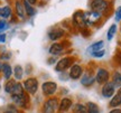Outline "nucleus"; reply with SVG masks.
<instances>
[{"label": "nucleus", "mask_w": 121, "mask_h": 113, "mask_svg": "<svg viewBox=\"0 0 121 113\" xmlns=\"http://www.w3.org/2000/svg\"><path fill=\"white\" fill-rule=\"evenodd\" d=\"M11 100L15 104L19 106V108H24V109H27L28 108V103H29V99H28V95L26 94V92L22 94V95L18 96H11Z\"/></svg>", "instance_id": "39448f33"}, {"label": "nucleus", "mask_w": 121, "mask_h": 113, "mask_svg": "<svg viewBox=\"0 0 121 113\" xmlns=\"http://www.w3.org/2000/svg\"><path fill=\"white\" fill-rule=\"evenodd\" d=\"M22 86H24V90H25L26 93L34 95V94H36V92L38 90V81H37V78L35 77H29L24 82Z\"/></svg>", "instance_id": "f257e3e1"}, {"label": "nucleus", "mask_w": 121, "mask_h": 113, "mask_svg": "<svg viewBox=\"0 0 121 113\" xmlns=\"http://www.w3.org/2000/svg\"><path fill=\"white\" fill-rule=\"evenodd\" d=\"M27 1H28L30 4H35L36 2H37V0H27Z\"/></svg>", "instance_id": "c9c22d12"}, {"label": "nucleus", "mask_w": 121, "mask_h": 113, "mask_svg": "<svg viewBox=\"0 0 121 113\" xmlns=\"http://www.w3.org/2000/svg\"><path fill=\"white\" fill-rule=\"evenodd\" d=\"M13 70V76H15V78H16L17 81H20L22 78V76H24V68H22L20 65H16Z\"/></svg>", "instance_id": "412c9836"}, {"label": "nucleus", "mask_w": 121, "mask_h": 113, "mask_svg": "<svg viewBox=\"0 0 121 113\" xmlns=\"http://www.w3.org/2000/svg\"><path fill=\"white\" fill-rule=\"evenodd\" d=\"M83 74V68L81 65L78 64H74L71 67V71H69V77L72 80H78V78L82 76Z\"/></svg>", "instance_id": "9b49d317"}, {"label": "nucleus", "mask_w": 121, "mask_h": 113, "mask_svg": "<svg viewBox=\"0 0 121 113\" xmlns=\"http://www.w3.org/2000/svg\"><path fill=\"white\" fill-rule=\"evenodd\" d=\"M109 113H121V110L120 109H113V110H111Z\"/></svg>", "instance_id": "f704fd0d"}, {"label": "nucleus", "mask_w": 121, "mask_h": 113, "mask_svg": "<svg viewBox=\"0 0 121 113\" xmlns=\"http://www.w3.org/2000/svg\"><path fill=\"white\" fill-rule=\"evenodd\" d=\"M116 21H121V6L118 7L117 10H116Z\"/></svg>", "instance_id": "2f4dec72"}, {"label": "nucleus", "mask_w": 121, "mask_h": 113, "mask_svg": "<svg viewBox=\"0 0 121 113\" xmlns=\"http://www.w3.org/2000/svg\"><path fill=\"white\" fill-rule=\"evenodd\" d=\"M64 50V46L62 45V44H58V43H54L49 47V54L51 55H53V56H57V55H60V54H62V52Z\"/></svg>", "instance_id": "4468645a"}, {"label": "nucleus", "mask_w": 121, "mask_h": 113, "mask_svg": "<svg viewBox=\"0 0 121 113\" xmlns=\"http://www.w3.org/2000/svg\"><path fill=\"white\" fill-rule=\"evenodd\" d=\"M109 105H110L111 108H118L119 105H121V93L120 92L112 96V99L110 101Z\"/></svg>", "instance_id": "aec40b11"}, {"label": "nucleus", "mask_w": 121, "mask_h": 113, "mask_svg": "<svg viewBox=\"0 0 121 113\" xmlns=\"http://www.w3.org/2000/svg\"><path fill=\"white\" fill-rule=\"evenodd\" d=\"M103 42L102 40H99V42H95L93 45H91L90 48H89V52H91V54L94 52H98V50H101L103 49Z\"/></svg>", "instance_id": "393cba45"}, {"label": "nucleus", "mask_w": 121, "mask_h": 113, "mask_svg": "<svg viewBox=\"0 0 121 113\" xmlns=\"http://www.w3.org/2000/svg\"><path fill=\"white\" fill-rule=\"evenodd\" d=\"M1 70H2V63L0 62V72H1Z\"/></svg>", "instance_id": "e433bc0d"}, {"label": "nucleus", "mask_w": 121, "mask_h": 113, "mask_svg": "<svg viewBox=\"0 0 121 113\" xmlns=\"http://www.w3.org/2000/svg\"><path fill=\"white\" fill-rule=\"evenodd\" d=\"M24 93H25V90H24L22 84V83H19V82H17L10 95H11V96H18V95H22V94H24Z\"/></svg>", "instance_id": "6ab92c4d"}, {"label": "nucleus", "mask_w": 121, "mask_h": 113, "mask_svg": "<svg viewBox=\"0 0 121 113\" xmlns=\"http://www.w3.org/2000/svg\"><path fill=\"white\" fill-rule=\"evenodd\" d=\"M94 82H95V77L92 76L91 74H89V73L84 74L82 76V78H81V83H82V85H84V86H91Z\"/></svg>", "instance_id": "dca6fc26"}, {"label": "nucleus", "mask_w": 121, "mask_h": 113, "mask_svg": "<svg viewBox=\"0 0 121 113\" xmlns=\"http://www.w3.org/2000/svg\"><path fill=\"white\" fill-rule=\"evenodd\" d=\"M11 15H13V10L10 8V6H4L1 8V16L0 17H2L4 20L11 17Z\"/></svg>", "instance_id": "5701e85b"}, {"label": "nucleus", "mask_w": 121, "mask_h": 113, "mask_svg": "<svg viewBox=\"0 0 121 113\" xmlns=\"http://www.w3.org/2000/svg\"><path fill=\"white\" fill-rule=\"evenodd\" d=\"M15 13L17 15L19 19H25L26 13H25V8H24V4L22 0H16L15 2Z\"/></svg>", "instance_id": "f8f14e48"}, {"label": "nucleus", "mask_w": 121, "mask_h": 113, "mask_svg": "<svg viewBox=\"0 0 121 113\" xmlns=\"http://www.w3.org/2000/svg\"><path fill=\"white\" fill-rule=\"evenodd\" d=\"M58 108H60V111H67L69 108H72V100L69 99V97H64V99H62L60 102V105H58Z\"/></svg>", "instance_id": "f3484780"}, {"label": "nucleus", "mask_w": 121, "mask_h": 113, "mask_svg": "<svg viewBox=\"0 0 121 113\" xmlns=\"http://www.w3.org/2000/svg\"><path fill=\"white\" fill-rule=\"evenodd\" d=\"M84 16H85V21L89 25H94L101 20V13L93 10H89L86 13H84Z\"/></svg>", "instance_id": "423d86ee"}, {"label": "nucleus", "mask_w": 121, "mask_h": 113, "mask_svg": "<svg viewBox=\"0 0 121 113\" xmlns=\"http://www.w3.org/2000/svg\"><path fill=\"white\" fill-rule=\"evenodd\" d=\"M120 93H121V88H120Z\"/></svg>", "instance_id": "58836bf2"}, {"label": "nucleus", "mask_w": 121, "mask_h": 113, "mask_svg": "<svg viewBox=\"0 0 121 113\" xmlns=\"http://www.w3.org/2000/svg\"><path fill=\"white\" fill-rule=\"evenodd\" d=\"M72 62H73L72 57H64V58H62V59H60L57 62L56 66H55V71L58 72V73H62L63 71L69 68V66L72 65Z\"/></svg>", "instance_id": "0eeeda50"}, {"label": "nucleus", "mask_w": 121, "mask_h": 113, "mask_svg": "<svg viewBox=\"0 0 121 113\" xmlns=\"http://www.w3.org/2000/svg\"><path fill=\"white\" fill-rule=\"evenodd\" d=\"M73 21L75 26L80 27V28H86V21H85V16L83 11H76L73 15Z\"/></svg>", "instance_id": "6e6552de"}, {"label": "nucleus", "mask_w": 121, "mask_h": 113, "mask_svg": "<svg viewBox=\"0 0 121 113\" xmlns=\"http://www.w3.org/2000/svg\"><path fill=\"white\" fill-rule=\"evenodd\" d=\"M102 95L104 97H107V99H110V97H112L114 95V92H116V86L113 85L112 82H107L105 84H103V86H102Z\"/></svg>", "instance_id": "1a4fd4ad"}, {"label": "nucleus", "mask_w": 121, "mask_h": 113, "mask_svg": "<svg viewBox=\"0 0 121 113\" xmlns=\"http://www.w3.org/2000/svg\"><path fill=\"white\" fill-rule=\"evenodd\" d=\"M0 16H1V8H0Z\"/></svg>", "instance_id": "4c0bfd02"}, {"label": "nucleus", "mask_w": 121, "mask_h": 113, "mask_svg": "<svg viewBox=\"0 0 121 113\" xmlns=\"http://www.w3.org/2000/svg\"><path fill=\"white\" fill-rule=\"evenodd\" d=\"M4 113H19V112H18V109L15 105H8V106H7V110H6Z\"/></svg>", "instance_id": "c756f323"}, {"label": "nucleus", "mask_w": 121, "mask_h": 113, "mask_svg": "<svg viewBox=\"0 0 121 113\" xmlns=\"http://www.w3.org/2000/svg\"><path fill=\"white\" fill-rule=\"evenodd\" d=\"M42 90H43V93L46 96H52L57 91V84L55 82H52V81L45 82L42 85Z\"/></svg>", "instance_id": "20e7f679"}, {"label": "nucleus", "mask_w": 121, "mask_h": 113, "mask_svg": "<svg viewBox=\"0 0 121 113\" xmlns=\"http://www.w3.org/2000/svg\"><path fill=\"white\" fill-rule=\"evenodd\" d=\"M9 28V25L7 24V21L4 19H0V31H4L6 29Z\"/></svg>", "instance_id": "7c9ffc66"}, {"label": "nucleus", "mask_w": 121, "mask_h": 113, "mask_svg": "<svg viewBox=\"0 0 121 113\" xmlns=\"http://www.w3.org/2000/svg\"><path fill=\"white\" fill-rule=\"evenodd\" d=\"M6 39H7L6 34H0V43H4V42H6Z\"/></svg>", "instance_id": "72a5a7b5"}, {"label": "nucleus", "mask_w": 121, "mask_h": 113, "mask_svg": "<svg viewBox=\"0 0 121 113\" xmlns=\"http://www.w3.org/2000/svg\"><path fill=\"white\" fill-rule=\"evenodd\" d=\"M58 105H60V103H58V100L56 97L48 99L43 105V113H56Z\"/></svg>", "instance_id": "7ed1b4c3"}, {"label": "nucleus", "mask_w": 121, "mask_h": 113, "mask_svg": "<svg viewBox=\"0 0 121 113\" xmlns=\"http://www.w3.org/2000/svg\"><path fill=\"white\" fill-rule=\"evenodd\" d=\"M2 75H4V77L8 81V80H10V77H11V75H13V67H11V65L9 64V63H4L2 64Z\"/></svg>", "instance_id": "2eb2a0df"}, {"label": "nucleus", "mask_w": 121, "mask_h": 113, "mask_svg": "<svg viewBox=\"0 0 121 113\" xmlns=\"http://www.w3.org/2000/svg\"><path fill=\"white\" fill-rule=\"evenodd\" d=\"M104 54H105V50H104V49H101V50H98V52L92 53L91 55H92L93 57H95V58H101V57L104 56Z\"/></svg>", "instance_id": "c85d7f7f"}, {"label": "nucleus", "mask_w": 121, "mask_h": 113, "mask_svg": "<svg viewBox=\"0 0 121 113\" xmlns=\"http://www.w3.org/2000/svg\"><path fill=\"white\" fill-rule=\"evenodd\" d=\"M112 83L116 87H121V73L114 72L112 75Z\"/></svg>", "instance_id": "a878e982"}, {"label": "nucleus", "mask_w": 121, "mask_h": 113, "mask_svg": "<svg viewBox=\"0 0 121 113\" xmlns=\"http://www.w3.org/2000/svg\"><path fill=\"white\" fill-rule=\"evenodd\" d=\"M73 113H86V106L82 103H76L73 105Z\"/></svg>", "instance_id": "bb28decb"}, {"label": "nucleus", "mask_w": 121, "mask_h": 113, "mask_svg": "<svg viewBox=\"0 0 121 113\" xmlns=\"http://www.w3.org/2000/svg\"><path fill=\"white\" fill-rule=\"evenodd\" d=\"M90 8L93 11L102 13L109 9V1H107V0H92L90 4Z\"/></svg>", "instance_id": "f03ea898"}, {"label": "nucleus", "mask_w": 121, "mask_h": 113, "mask_svg": "<svg viewBox=\"0 0 121 113\" xmlns=\"http://www.w3.org/2000/svg\"><path fill=\"white\" fill-rule=\"evenodd\" d=\"M22 4H24V8H25V13L28 17H33L35 13H36V9L33 7V4H30L27 0H24L22 1Z\"/></svg>", "instance_id": "a211bd4d"}, {"label": "nucleus", "mask_w": 121, "mask_h": 113, "mask_svg": "<svg viewBox=\"0 0 121 113\" xmlns=\"http://www.w3.org/2000/svg\"><path fill=\"white\" fill-rule=\"evenodd\" d=\"M120 30H121V29H120Z\"/></svg>", "instance_id": "ea45409f"}, {"label": "nucleus", "mask_w": 121, "mask_h": 113, "mask_svg": "<svg viewBox=\"0 0 121 113\" xmlns=\"http://www.w3.org/2000/svg\"><path fill=\"white\" fill-rule=\"evenodd\" d=\"M10 57H11V54H10V53H4V54L0 56V58H1V59H9Z\"/></svg>", "instance_id": "473e14b6"}, {"label": "nucleus", "mask_w": 121, "mask_h": 113, "mask_svg": "<svg viewBox=\"0 0 121 113\" xmlns=\"http://www.w3.org/2000/svg\"><path fill=\"white\" fill-rule=\"evenodd\" d=\"M64 35V31L63 29H60V28H52L51 30L48 31V38L51 39V40H57V39H60L63 37Z\"/></svg>", "instance_id": "ddd939ff"}, {"label": "nucleus", "mask_w": 121, "mask_h": 113, "mask_svg": "<svg viewBox=\"0 0 121 113\" xmlns=\"http://www.w3.org/2000/svg\"><path fill=\"white\" fill-rule=\"evenodd\" d=\"M85 106H86V113H100L99 106L93 102H87Z\"/></svg>", "instance_id": "b1692460"}, {"label": "nucleus", "mask_w": 121, "mask_h": 113, "mask_svg": "<svg viewBox=\"0 0 121 113\" xmlns=\"http://www.w3.org/2000/svg\"><path fill=\"white\" fill-rule=\"evenodd\" d=\"M16 81L15 80H8L7 82H6V84H4V92L7 93V94H11V92H13V87H15V85H16Z\"/></svg>", "instance_id": "4be33fe9"}, {"label": "nucleus", "mask_w": 121, "mask_h": 113, "mask_svg": "<svg viewBox=\"0 0 121 113\" xmlns=\"http://www.w3.org/2000/svg\"><path fill=\"white\" fill-rule=\"evenodd\" d=\"M116 33H117V25L113 24V25L110 26L108 33H107V39H108V40H112L114 35H116Z\"/></svg>", "instance_id": "cd10ccee"}, {"label": "nucleus", "mask_w": 121, "mask_h": 113, "mask_svg": "<svg viewBox=\"0 0 121 113\" xmlns=\"http://www.w3.org/2000/svg\"><path fill=\"white\" fill-rule=\"evenodd\" d=\"M110 74L105 68H99L95 75V81L99 83V84H105L109 81Z\"/></svg>", "instance_id": "9d476101"}]
</instances>
